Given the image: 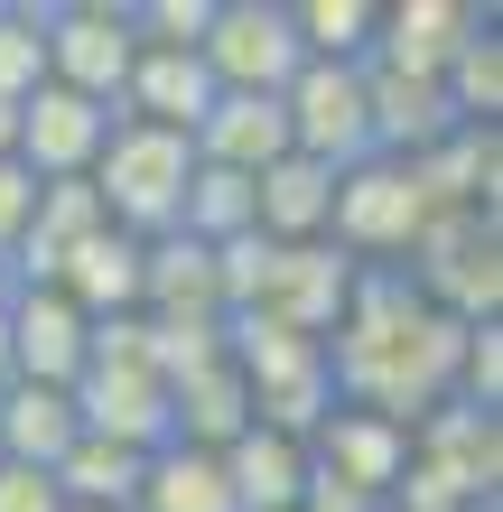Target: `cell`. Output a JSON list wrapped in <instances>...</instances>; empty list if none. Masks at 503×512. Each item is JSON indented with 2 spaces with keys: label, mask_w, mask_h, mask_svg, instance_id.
I'll list each match as a JSON object with an SVG mask.
<instances>
[{
  "label": "cell",
  "mask_w": 503,
  "mask_h": 512,
  "mask_svg": "<svg viewBox=\"0 0 503 512\" xmlns=\"http://www.w3.org/2000/svg\"><path fill=\"white\" fill-rule=\"evenodd\" d=\"M457 345H466V326L438 317L401 270H354L345 317L327 336V382L345 410L420 429L438 401H457Z\"/></svg>",
  "instance_id": "1"
},
{
  "label": "cell",
  "mask_w": 503,
  "mask_h": 512,
  "mask_svg": "<svg viewBox=\"0 0 503 512\" xmlns=\"http://www.w3.org/2000/svg\"><path fill=\"white\" fill-rule=\"evenodd\" d=\"M75 419L84 438H112V447H168V373H159V336L150 317H112L94 326L84 345V373H75Z\"/></svg>",
  "instance_id": "2"
},
{
  "label": "cell",
  "mask_w": 503,
  "mask_h": 512,
  "mask_svg": "<svg viewBox=\"0 0 503 512\" xmlns=\"http://www.w3.org/2000/svg\"><path fill=\"white\" fill-rule=\"evenodd\" d=\"M485 503H503V419L438 401L410 429V466H401L392 512H485Z\"/></svg>",
  "instance_id": "3"
},
{
  "label": "cell",
  "mask_w": 503,
  "mask_h": 512,
  "mask_svg": "<svg viewBox=\"0 0 503 512\" xmlns=\"http://www.w3.org/2000/svg\"><path fill=\"white\" fill-rule=\"evenodd\" d=\"M187 177H196V140L187 131H150V122H112L103 159H94V205L103 224H122L131 243H159L177 233V205H187Z\"/></svg>",
  "instance_id": "4"
},
{
  "label": "cell",
  "mask_w": 503,
  "mask_h": 512,
  "mask_svg": "<svg viewBox=\"0 0 503 512\" xmlns=\"http://www.w3.org/2000/svg\"><path fill=\"white\" fill-rule=\"evenodd\" d=\"M401 280L429 298L438 317L457 326H494L503 317V215H476V205H438L410 243Z\"/></svg>",
  "instance_id": "5"
},
{
  "label": "cell",
  "mask_w": 503,
  "mask_h": 512,
  "mask_svg": "<svg viewBox=\"0 0 503 512\" xmlns=\"http://www.w3.org/2000/svg\"><path fill=\"white\" fill-rule=\"evenodd\" d=\"M224 354H233V373H243L252 429L308 438L317 419L336 410V382H327V345H317V336H289V326H261V317H224Z\"/></svg>",
  "instance_id": "6"
},
{
  "label": "cell",
  "mask_w": 503,
  "mask_h": 512,
  "mask_svg": "<svg viewBox=\"0 0 503 512\" xmlns=\"http://www.w3.org/2000/svg\"><path fill=\"white\" fill-rule=\"evenodd\" d=\"M420 224H429V196H420V177H410V159H354L336 168V215H327V243L354 261V270H401L410 243H420Z\"/></svg>",
  "instance_id": "7"
},
{
  "label": "cell",
  "mask_w": 503,
  "mask_h": 512,
  "mask_svg": "<svg viewBox=\"0 0 503 512\" xmlns=\"http://www.w3.org/2000/svg\"><path fill=\"white\" fill-rule=\"evenodd\" d=\"M38 28H47V84L122 112V84L140 66L131 0H38Z\"/></svg>",
  "instance_id": "8"
},
{
  "label": "cell",
  "mask_w": 503,
  "mask_h": 512,
  "mask_svg": "<svg viewBox=\"0 0 503 512\" xmlns=\"http://www.w3.org/2000/svg\"><path fill=\"white\" fill-rule=\"evenodd\" d=\"M196 56H205V75H215V94H280V84L308 66L289 0H215Z\"/></svg>",
  "instance_id": "9"
},
{
  "label": "cell",
  "mask_w": 503,
  "mask_h": 512,
  "mask_svg": "<svg viewBox=\"0 0 503 512\" xmlns=\"http://www.w3.org/2000/svg\"><path fill=\"white\" fill-rule=\"evenodd\" d=\"M112 122H122V112L84 103L66 84H38V94L10 112V159L38 177V187H84L94 159H103V140H112Z\"/></svg>",
  "instance_id": "10"
},
{
  "label": "cell",
  "mask_w": 503,
  "mask_h": 512,
  "mask_svg": "<svg viewBox=\"0 0 503 512\" xmlns=\"http://www.w3.org/2000/svg\"><path fill=\"white\" fill-rule=\"evenodd\" d=\"M280 122H289V149H299V159H317V168H354V159H373L364 66H327V56H308V66L280 84Z\"/></svg>",
  "instance_id": "11"
},
{
  "label": "cell",
  "mask_w": 503,
  "mask_h": 512,
  "mask_svg": "<svg viewBox=\"0 0 503 512\" xmlns=\"http://www.w3.org/2000/svg\"><path fill=\"white\" fill-rule=\"evenodd\" d=\"M84 345H94V317H84L75 298L19 289V280H10V382H56V391H75Z\"/></svg>",
  "instance_id": "12"
},
{
  "label": "cell",
  "mask_w": 503,
  "mask_h": 512,
  "mask_svg": "<svg viewBox=\"0 0 503 512\" xmlns=\"http://www.w3.org/2000/svg\"><path fill=\"white\" fill-rule=\"evenodd\" d=\"M140 270H150V243H131L122 224H94V233H84V243L56 261L38 289L75 298L94 326H112V317H140Z\"/></svg>",
  "instance_id": "13"
},
{
  "label": "cell",
  "mask_w": 503,
  "mask_h": 512,
  "mask_svg": "<svg viewBox=\"0 0 503 512\" xmlns=\"http://www.w3.org/2000/svg\"><path fill=\"white\" fill-rule=\"evenodd\" d=\"M364 122H373L382 159H420L448 131H466L448 112V94H438V75H401V66H373V56H364Z\"/></svg>",
  "instance_id": "14"
},
{
  "label": "cell",
  "mask_w": 503,
  "mask_h": 512,
  "mask_svg": "<svg viewBox=\"0 0 503 512\" xmlns=\"http://www.w3.org/2000/svg\"><path fill=\"white\" fill-rule=\"evenodd\" d=\"M494 10L476 0H392L373 19V66H401V75H448V56L476 38Z\"/></svg>",
  "instance_id": "15"
},
{
  "label": "cell",
  "mask_w": 503,
  "mask_h": 512,
  "mask_svg": "<svg viewBox=\"0 0 503 512\" xmlns=\"http://www.w3.org/2000/svg\"><path fill=\"white\" fill-rule=\"evenodd\" d=\"M215 112V75H205L196 47H140V66L122 84V122H150V131H205Z\"/></svg>",
  "instance_id": "16"
},
{
  "label": "cell",
  "mask_w": 503,
  "mask_h": 512,
  "mask_svg": "<svg viewBox=\"0 0 503 512\" xmlns=\"http://www.w3.org/2000/svg\"><path fill=\"white\" fill-rule=\"evenodd\" d=\"M327 215H336V168L299 159V149H280L252 177V233L261 243H327Z\"/></svg>",
  "instance_id": "17"
},
{
  "label": "cell",
  "mask_w": 503,
  "mask_h": 512,
  "mask_svg": "<svg viewBox=\"0 0 503 512\" xmlns=\"http://www.w3.org/2000/svg\"><path fill=\"white\" fill-rule=\"evenodd\" d=\"M75 438H84L75 391H56V382H0V466L56 475V457H66Z\"/></svg>",
  "instance_id": "18"
},
{
  "label": "cell",
  "mask_w": 503,
  "mask_h": 512,
  "mask_svg": "<svg viewBox=\"0 0 503 512\" xmlns=\"http://www.w3.org/2000/svg\"><path fill=\"white\" fill-rule=\"evenodd\" d=\"M224 485H233V512H299L308 503V438L243 429L224 447Z\"/></svg>",
  "instance_id": "19"
},
{
  "label": "cell",
  "mask_w": 503,
  "mask_h": 512,
  "mask_svg": "<svg viewBox=\"0 0 503 512\" xmlns=\"http://www.w3.org/2000/svg\"><path fill=\"white\" fill-rule=\"evenodd\" d=\"M289 149V122H280V94H215L196 131V159L205 168H233V177H261Z\"/></svg>",
  "instance_id": "20"
},
{
  "label": "cell",
  "mask_w": 503,
  "mask_h": 512,
  "mask_svg": "<svg viewBox=\"0 0 503 512\" xmlns=\"http://www.w3.org/2000/svg\"><path fill=\"white\" fill-rule=\"evenodd\" d=\"M131 512H233V485H224V457H205V447H150L140 457V494Z\"/></svg>",
  "instance_id": "21"
},
{
  "label": "cell",
  "mask_w": 503,
  "mask_h": 512,
  "mask_svg": "<svg viewBox=\"0 0 503 512\" xmlns=\"http://www.w3.org/2000/svg\"><path fill=\"white\" fill-rule=\"evenodd\" d=\"M56 494L75 512H131L140 494V447H112V438H75L56 457Z\"/></svg>",
  "instance_id": "22"
},
{
  "label": "cell",
  "mask_w": 503,
  "mask_h": 512,
  "mask_svg": "<svg viewBox=\"0 0 503 512\" xmlns=\"http://www.w3.org/2000/svg\"><path fill=\"white\" fill-rule=\"evenodd\" d=\"M438 94H448V112L466 131H494V112H503V38H494V19L448 56V75H438Z\"/></svg>",
  "instance_id": "23"
},
{
  "label": "cell",
  "mask_w": 503,
  "mask_h": 512,
  "mask_svg": "<svg viewBox=\"0 0 503 512\" xmlns=\"http://www.w3.org/2000/svg\"><path fill=\"white\" fill-rule=\"evenodd\" d=\"M289 19H299V47L308 56H327V66H364L382 0H289Z\"/></svg>",
  "instance_id": "24"
},
{
  "label": "cell",
  "mask_w": 503,
  "mask_h": 512,
  "mask_svg": "<svg viewBox=\"0 0 503 512\" xmlns=\"http://www.w3.org/2000/svg\"><path fill=\"white\" fill-rule=\"evenodd\" d=\"M47 84V28L38 0H0V112H19Z\"/></svg>",
  "instance_id": "25"
},
{
  "label": "cell",
  "mask_w": 503,
  "mask_h": 512,
  "mask_svg": "<svg viewBox=\"0 0 503 512\" xmlns=\"http://www.w3.org/2000/svg\"><path fill=\"white\" fill-rule=\"evenodd\" d=\"M457 401L485 410V419H503V317L494 326H466V345H457Z\"/></svg>",
  "instance_id": "26"
},
{
  "label": "cell",
  "mask_w": 503,
  "mask_h": 512,
  "mask_svg": "<svg viewBox=\"0 0 503 512\" xmlns=\"http://www.w3.org/2000/svg\"><path fill=\"white\" fill-rule=\"evenodd\" d=\"M28 215H38V177H28L10 149H0V270H10V252H19V233H28Z\"/></svg>",
  "instance_id": "27"
},
{
  "label": "cell",
  "mask_w": 503,
  "mask_h": 512,
  "mask_svg": "<svg viewBox=\"0 0 503 512\" xmlns=\"http://www.w3.org/2000/svg\"><path fill=\"white\" fill-rule=\"evenodd\" d=\"M0 512H66V494L38 466H0Z\"/></svg>",
  "instance_id": "28"
},
{
  "label": "cell",
  "mask_w": 503,
  "mask_h": 512,
  "mask_svg": "<svg viewBox=\"0 0 503 512\" xmlns=\"http://www.w3.org/2000/svg\"><path fill=\"white\" fill-rule=\"evenodd\" d=\"M0 382H10V280H0Z\"/></svg>",
  "instance_id": "29"
},
{
  "label": "cell",
  "mask_w": 503,
  "mask_h": 512,
  "mask_svg": "<svg viewBox=\"0 0 503 512\" xmlns=\"http://www.w3.org/2000/svg\"><path fill=\"white\" fill-rule=\"evenodd\" d=\"M485 512H503V503H485Z\"/></svg>",
  "instance_id": "30"
},
{
  "label": "cell",
  "mask_w": 503,
  "mask_h": 512,
  "mask_svg": "<svg viewBox=\"0 0 503 512\" xmlns=\"http://www.w3.org/2000/svg\"><path fill=\"white\" fill-rule=\"evenodd\" d=\"M382 512H392V503H382Z\"/></svg>",
  "instance_id": "31"
},
{
  "label": "cell",
  "mask_w": 503,
  "mask_h": 512,
  "mask_svg": "<svg viewBox=\"0 0 503 512\" xmlns=\"http://www.w3.org/2000/svg\"><path fill=\"white\" fill-rule=\"evenodd\" d=\"M66 512H75V503H66Z\"/></svg>",
  "instance_id": "32"
}]
</instances>
